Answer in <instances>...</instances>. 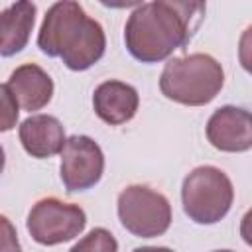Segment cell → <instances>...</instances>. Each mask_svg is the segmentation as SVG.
Instances as JSON below:
<instances>
[{"label": "cell", "instance_id": "obj_1", "mask_svg": "<svg viewBox=\"0 0 252 252\" xmlns=\"http://www.w3.org/2000/svg\"><path fill=\"white\" fill-rule=\"evenodd\" d=\"M37 45L49 57H61L73 71L93 67L106 47L102 26L89 18L75 0L55 2L39 28Z\"/></svg>", "mask_w": 252, "mask_h": 252}, {"label": "cell", "instance_id": "obj_2", "mask_svg": "<svg viewBox=\"0 0 252 252\" xmlns=\"http://www.w3.org/2000/svg\"><path fill=\"white\" fill-rule=\"evenodd\" d=\"M189 37L179 18L158 0L136 8L124 28L126 47L142 63L167 59L175 49L187 45Z\"/></svg>", "mask_w": 252, "mask_h": 252}, {"label": "cell", "instance_id": "obj_3", "mask_svg": "<svg viewBox=\"0 0 252 252\" xmlns=\"http://www.w3.org/2000/svg\"><path fill=\"white\" fill-rule=\"evenodd\" d=\"M224 83L220 63L207 53H191L165 63L159 89L163 96L187 106H203L211 102Z\"/></svg>", "mask_w": 252, "mask_h": 252}, {"label": "cell", "instance_id": "obj_4", "mask_svg": "<svg viewBox=\"0 0 252 252\" xmlns=\"http://www.w3.org/2000/svg\"><path fill=\"white\" fill-rule=\"evenodd\" d=\"M232 199V183L219 167L201 165L183 179V211L197 224H215L224 219L230 211Z\"/></svg>", "mask_w": 252, "mask_h": 252}, {"label": "cell", "instance_id": "obj_5", "mask_svg": "<svg viewBox=\"0 0 252 252\" xmlns=\"http://www.w3.org/2000/svg\"><path fill=\"white\" fill-rule=\"evenodd\" d=\"M118 219L134 236L156 238L171 224V205L165 195L146 185H130L118 195Z\"/></svg>", "mask_w": 252, "mask_h": 252}, {"label": "cell", "instance_id": "obj_6", "mask_svg": "<svg viewBox=\"0 0 252 252\" xmlns=\"http://www.w3.org/2000/svg\"><path fill=\"white\" fill-rule=\"evenodd\" d=\"M85 211L79 205L63 203L55 197L37 201L28 215V232L39 244L53 246L67 242L83 232Z\"/></svg>", "mask_w": 252, "mask_h": 252}, {"label": "cell", "instance_id": "obj_7", "mask_svg": "<svg viewBox=\"0 0 252 252\" xmlns=\"http://www.w3.org/2000/svg\"><path fill=\"white\" fill-rule=\"evenodd\" d=\"M104 171L100 146L89 136H71L61 148V181L69 193L94 187Z\"/></svg>", "mask_w": 252, "mask_h": 252}, {"label": "cell", "instance_id": "obj_8", "mask_svg": "<svg viewBox=\"0 0 252 252\" xmlns=\"http://www.w3.org/2000/svg\"><path fill=\"white\" fill-rule=\"evenodd\" d=\"M207 138L220 152H248L252 148V116L238 106H220L207 122Z\"/></svg>", "mask_w": 252, "mask_h": 252}, {"label": "cell", "instance_id": "obj_9", "mask_svg": "<svg viewBox=\"0 0 252 252\" xmlns=\"http://www.w3.org/2000/svg\"><path fill=\"white\" fill-rule=\"evenodd\" d=\"M138 93L132 85L122 81H104L94 89L93 106L100 120L110 126L128 122L138 110Z\"/></svg>", "mask_w": 252, "mask_h": 252}, {"label": "cell", "instance_id": "obj_10", "mask_svg": "<svg viewBox=\"0 0 252 252\" xmlns=\"http://www.w3.org/2000/svg\"><path fill=\"white\" fill-rule=\"evenodd\" d=\"M20 142L32 158H51L61 152L65 144V130L55 116L35 114L22 122Z\"/></svg>", "mask_w": 252, "mask_h": 252}, {"label": "cell", "instance_id": "obj_11", "mask_svg": "<svg viewBox=\"0 0 252 252\" xmlns=\"http://www.w3.org/2000/svg\"><path fill=\"white\" fill-rule=\"evenodd\" d=\"M35 4L32 0H16L0 12V55L12 57L20 53L32 35L35 22Z\"/></svg>", "mask_w": 252, "mask_h": 252}, {"label": "cell", "instance_id": "obj_12", "mask_svg": "<svg viewBox=\"0 0 252 252\" xmlns=\"http://www.w3.org/2000/svg\"><path fill=\"white\" fill-rule=\"evenodd\" d=\"M12 94L24 110H39L53 96V81L51 77L37 65L28 63L18 67L8 81Z\"/></svg>", "mask_w": 252, "mask_h": 252}, {"label": "cell", "instance_id": "obj_13", "mask_svg": "<svg viewBox=\"0 0 252 252\" xmlns=\"http://www.w3.org/2000/svg\"><path fill=\"white\" fill-rule=\"evenodd\" d=\"M158 2L179 18V22L185 26L189 35H193L199 30L205 16L207 0H158Z\"/></svg>", "mask_w": 252, "mask_h": 252}, {"label": "cell", "instance_id": "obj_14", "mask_svg": "<svg viewBox=\"0 0 252 252\" xmlns=\"http://www.w3.org/2000/svg\"><path fill=\"white\" fill-rule=\"evenodd\" d=\"M116 248H118V242L114 240V236L108 230L94 228L81 242H77L73 246V252H83V250H89V252H114Z\"/></svg>", "mask_w": 252, "mask_h": 252}, {"label": "cell", "instance_id": "obj_15", "mask_svg": "<svg viewBox=\"0 0 252 252\" xmlns=\"http://www.w3.org/2000/svg\"><path fill=\"white\" fill-rule=\"evenodd\" d=\"M18 100L8 85H0V132H8L18 122Z\"/></svg>", "mask_w": 252, "mask_h": 252}, {"label": "cell", "instance_id": "obj_16", "mask_svg": "<svg viewBox=\"0 0 252 252\" xmlns=\"http://www.w3.org/2000/svg\"><path fill=\"white\" fill-rule=\"evenodd\" d=\"M20 242L14 224L0 215V252H18Z\"/></svg>", "mask_w": 252, "mask_h": 252}, {"label": "cell", "instance_id": "obj_17", "mask_svg": "<svg viewBox=\"0 0 252 252\" xmlns=\"http://www.w3.org/2000/svg\"><path fill=\"white\" fill-rule=\"evenodd\" d=\"M98 2L108 8H130V6H138L142 0H98Z\"/></svg>", "mask_w": 252, "mask_h": 252}, {"label": "cell", "instance_id": "obj_18", "mask_svg": "<svg viewBox=\"0 0 252 252\" xmlns=\"http://www.w3.org/2000/svg\"><path fill=\"white\" fill-rule=\"evenodd\" d=\"M2 169H4V150L0 146V173H2Z\"/></svg>", "mask_w": 252, "mask_h": 252}]
</instances>
